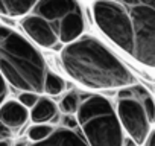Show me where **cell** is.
I'll use <instances>...</instances> for the list:
<instances>
[{
    "mask_svg": "<svg viewBox=\"0 0 155 146\" xmlns=\"http://www.w3.org/2000/svg\"><path fill=\"white\" fill-rule=\"evenodd\" d=\"M78 6H81V3L71 2V0H43V2H37L32 14L47 20L58 34V26L61 20L73 12Z\"/></svg>",
    "mask_w": 155,
    "mask_h": 146,
    "instance_id": "7",
    "label": "cell"
},
{
    "mask_svg": "<svg viewBox=\"0 0 155 146\" xmlns=\"http://www.w3.org/2000/svg\"><path fill=\"white\" fill-rule=\"evenodd\" d=\"M0 73L20 93L43 95L50 73L41 52L17 31L0 25Z\"/></svg>",
    "mask_w": 155,
    "mask_h": 146,
    "instance_id": "3",
    "label": "cell"
},
{
    "mask_svg": "<svg viewBox=\"0 0 155 146\" xmlns=\"http://www.w3.org/2000/svg\"><path fill=\"white\" fill-rule=\"evenodd\" d=\"M126 146H137V144H135L132 140H128V141H126Z\"/></svg>",
    "mask_w": 155,
    "mask_h": 146,
    "instance_id": "21",
    "label": "cell"
},
{
    "mask_svg": "<svg viewBox=\"0 0 155 146\" xmlns=\"http://www.w3.org/2000/svg\"><path fill=\"white\" fill-rule=\"evenodd\" d=\"M65 88V82L61 76L55 75L53 71H50L47 75V79H46V85H44V93L46 95H50V96H58L64 91Z\"/></svg>",
    "mask_w": 155,
    "mask_h": 146,
    "instance_id": "14",
    "label": "cell"
},
{
    "mask_svg": "<svg viewBox=\"0 0 155 146\" xmlns=\"http://www.w3.org/2000/svg\"><path fill=\"white\" fill-rule=\"evenodd\" d=\"M20 25H21L23 31L31 37V40L35 41L38 46H41L44 49H55V50L61 47L59 37H58L55 28L47 20L31 12L29 15L21 18Z\"/></svg>",
    "mask_w": 155,
    "mask_h": 146,
    "instance_id": "6",
    "label": "cell"
},
{
    "mask_svg": "<svg viewBox=\"0 0 155 146\" xmlns=\"http://www.w3.org/2000/svg\"><path fill=\"white\" fill-rule=\"evenodd\" d=\"M84 138L90 146H123V128L111 102L101 95L81 98L76 113Z\"/></svg>",
    "mask_w": 155,
    "mask_h": 146,
    "instance_id": "4",
    "label": "cell"
},
{
    "mask_svg": "<svg viewBox=\"0 0 155 146\" xmlns=\"http://www.w3.org/2000/svg\"><path fill=\"white\" fill-rule=\"evenodd\" d=\"M0 146H12L9 140H5V141H0Z\"/></svg>",
    "mask_w": 155,
    "mask_h": 146,
    "instance_id": "20",
    "label": "cell"
},
{
    "mask_svg": "<svg viewBox=\"0 0 155 146\" xmlns=\"http://www.w3.org/2000/svg\"><path fill=\"white\" fill-rule=\"evenodd\" d=\"M85 29V18L82 12V6H78L73 12H70L67 17H64L58 26V37L61 44L67 46L70 43H74L84 35Z\"/></svg>",
    "mask_w": 155,
    "mask_h": 146,
    "instance_id": "9",
    "label": "cell"
},
{
    "mask_svg": "<svg viewBox=\"0 0 155 146\" xmlns=\"http://www.w3.org/2000/svg\"><path fill=\"white\" fill-rule=\"evenodd\" d=\"M117 116L122 128L135 144H144L150 134V122L143 102L137 96L134 85L119 91Z\"/></svg>",
    "mask_w": 155,
    "mask_h": 146,
    "instance_id": "5",
    "label": "cell"
},
{
    "mask_svg": "<svg viewBox=\"0 0 155 146\" xmlns=\"http://www.w3.org/2000/svg\"><path fill=\"white\" fill-rule=\"evenodd\" d=\"M144 146H155V129L150 131V134H149V137H147Z\"/></svg>",
    "mask_w": 155,
    "mask_h": 146,
    "instance_id": "19",
    "label": "cell"
},
{
    "mask_svg": "<svg viewBox=\"0 0 155 146\" xmlns=\"http://www.w3.org/2000/svg\"><path fill=\"white\" fill-rule=\"evenodd\" d=\"M35 5L37 2H28V0H0V15H6L11 18H25L32 12Z\"/></svg>",
    "mask_w": 155,
    "mask_h": 146,
    "instance_id": "12",
    "label": "cell"
},
{
    "mask_svg": "<svg viewBox=\"0 0 155 146\" xmlns=\"http://www.w3.org/2000/svg\"><path fill=\"white\" fill-rule=\"evenodd\" d=\"M58 117V107L49 98H40L37 105L31 110V120L34 125H47Z\"/></svg>",
    "mask_w": 155,
    "mask_h": 146,
    "instance_id": "11",
    "label": "cell"
},
{
    "mask_svg": "<svg viewBox=\"0 0 155 146\" xmlns=\"http://www.w3.org/2000/svg\"><path fill=\"white\" fill-rule=\"evenodd\" d=\"M53 129L55 128L50 126V125H32L28 129V140L34 141V143L43 141L53 132Z\"/></svg>",
    "mask_w": 155,
    "mask_h": 146,
    "instance_id": "15",
    "label": "cell"
},
{
    "mask_svg": "<svg viewBox=\"0 0 155 146\" xmlns=\"http://www.w3.org/2000/svg\"><path fill=\"white\" fill-rule=\"evenodd\" d=\"M11 135H12V131H11L6 125H3L2 122H0V141L9 140V138H11Z\"/></svg>",
    "mask_w": 155,
    "mask_h": 146,
    "instance_id": "18",
    "label": "cell"
},
{
    "mask_svg": "<svg viewBox=\"0 0 155 146\" xmlns=\"http://www.w3.org/2000/svg\"><path fill=\"white\" fill-rule=\"evenodd\" d=\"M81 104V98L76 91H68L59 102V108L64 114H76Z\"/></svg>",
    "mask_w": 155,
    "mask_h": 146,
    "instance_id": "13",
    "label": "cell"
},
{
    "mask_svg": "<svg viewBox=\"0 0 155 146\" xmlns=\"http://www.w3.org/2000/svg\"><path fill=\"white\" fill-rule=\"evenodd\" d=\"M40 98H41V96H38V95H35V93H20L18 102H20L23 107L32 110V108L37 105V102L40 101Z\"/></svg>",
    "mask_w": 155,
    "mask_h": 146,
    "instance_id": "16",
    "label": "cell"
},
{
    "mask_svg": "<svg viewBox=\"0 0 155 146\" xmlns=\"http://www.w3.org/2000/svg\"><path fill=\"white\" fill-rule=\"evenodd\" d=\"M31 113L18 101H6L0 107V122L6 125L11 131H18L25 126Z\"/></svg>",
    "mask_w": 155,
    "mask_h": 146,
    "instance_id": "10",
    "label": "cell"
},
{
    "mask_svg": "<svg viewBox=\"0 0 155 146\" xmlns=\"http://www.w3.org/2000/svg\"><path fill=\"white\" fill-rule=\"evenodd\" d=\"M17 146H90L84 135H81L76 129L70 126H59L55 128L53 132L43 141L34 143L29 140L20 141Z\"/></svg>",
    "mask_w": 155,
    "mask_h": 146,
    "instance_id": "8",
    "label": "cell"
},
{
    "mask_svg": "<svg viewBox=\"0 0 155 146\" xmlns=\"http://www.w3.org/2000/svg\"><path fill=\"white\" fill-rule=\"evenodd\" d=\"M61 64L78 84L90 90H114L135 85L132 71L97 38L82 35L61 49Z\"/></svg>",
    "mask_w": 155,
    "mask_h": 146,
    "instance_id": "2",
    "label": "cell"
},
{
    "mask_svg": "<svg viewBox=\"0 0 155 146\" xmlns=\"http://www.w3.org/2000/svg\"><path fill=\"white\" fill-rule=\"evenodd\" d=\"M97 29L135 62L155 70V0L94 2Z\"/></svg>",
    "mask_w": 155,
    "mask_h": 146,
    "instance_id": "1",
    "label": "cell"
},
{
    "mask_svg": "<svg viewBox=\"0 0 155 146\" xmlns=\"http://www.w3.org/2000/svg\"><path fill=\"white\" fill-rule=\"evenodd\" d=\"M6 96H8V82L0 73V107L6 102Z\"/></svg>",
    "mask_w": 155,
    "mask_h": 146,
    "instance_id": "17",
    "label": "cell"
}]
</instances>
